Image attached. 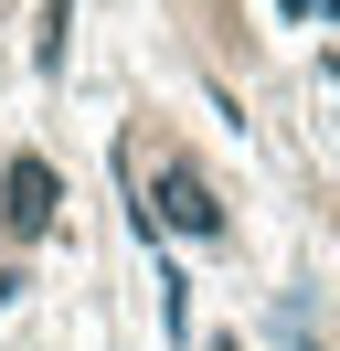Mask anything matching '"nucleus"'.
Instances as JSON below:
<instances>
[{
	"instance_id": "7ed1b4c3",
	"label": "nucleus",
	"mask_w": 340,
	"mask_h": 351,
	"mask_svg": "<svg viewBox=\"0 0 340 351\" xmlns=\"http://www.w3.org/2000/svg\"><path fill=\"white\" fill-rule=\"evenodd\" d=\"M64 22H75V0H42V32H32V64L64 75Z\"/></svg>"
},
{
	"instance_id": "20e7f679",
	"label": "nucleus",
	"mask_w": 340,
	"mask_h": 351,
	"mask_svg": "<svg viewBox=\"0 0 340 351\" xmlns=\"http://www.w3.org/2000/svg\"><path fill=\"white\" fill-rule=\"evenodd\" d=\"M212 351H234V341H212Z\"/></svg>"
},
{
	"instance_id": "f03ea898",
	"label": "nucleus",
	"mask_w": 340,
	"mask_h": 351,
	"mask_svg": "<svg viewBox=\"0 0 340 351\" xmlns=\"http://www.w3.org/2000/svg\"><path fill=\"white\" fill-rule=\"evenodd\" d=\"M53 202H64L53 160H11V202H0V234H11V245H32L42 223H53Z\"/></svg>"
},
{
	"instance_id": "f257e3e1",
	"label": "nucleus",
	"mask_w": 340,
	"mask_h": 351,
	"mask_svg": "<svg viewBox=\"0 0 340 351\" xmlns=\"http://www.w3.org/2000/svg\"><path fill=\"white\" fill-rule=\"evenodd\" d=\"M160 223H170V234H191V245H223V202L202 192L191 160H170V171H160Z\"/></svg>"
}]
</instances>
